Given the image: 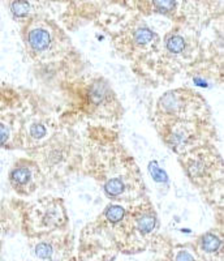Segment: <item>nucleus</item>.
I'll return each instance as SVG.
<instances>
[{
  "mask_svg": "<svg viewBox=\"0 0 224 261\" xmlns=\"http://www.w3.org/2000/svg\"><path fill=\"white\" fill-rule=\"evenodd\" d=\"M185 175L214 209H223V160L216 143L177 155Z\"/></svg>",
  "mask_w": 224,
  "mask_h": 261,
  "instance_id": "6",
  "label": "nucleus"
},
{
  "mask_svg": "<svg viewBox=\"0 0 224 261\" xmlns=\"http://www.w3.org/2000/svg\"><path fill=\"white\" fill-rule=\"evenodd\" d=\"M153 123L163 143L176 155L218 139L207 101L185 86L167 90L156 99Z\"/></svg>",
  "mask_w": 224,
  "mask_h": 261,
  "instance_id": "2",
  "label": "nucleus"
},
{
  "mask_svg": "<svg viewBox=\"0 0 224 261\" xmlns=\"http://www.w3.org/2000/svg\"><path fill=\"white\" fill-rule=\"evenodd\" d=\"M20 212L21 228L27 238L42 237L69 227L67 208L59 197L44 196L25 202Z\"/></svg>",
  "mask_w": 224,
  "mask_h": 261,
  "instance_id": "9",
  "label": "nucleus"
},
{
  "mask_svg": "<svg viewBox=\"0 0 224 261\" xmlns=\"http://www.w3.org/2000/svg\"><path fill=\"white\" fill-rule=\"evenodd\" d=\"M9 184L20 197H32L47 186L43 171L32 157L20 158L9 171Z\"/></svg>",
  "mask_w": 224,
  "mask_h": 261,
  "instance_id": "11",
  "label": "nucleus"
},
{
  "mask_svg": "<svg viewBox=\"0 0 224 261\" xmlns=\"http://www.w3.org/2000/svg\"><path fill=\"white\" fill-rule=\"evenodd\" d=\"M8 7L12 17L18 24H22L36 13H42L34 0H8Z\"/></svg>",
  "mask_w": 224,
  "mask_h": 261,
  "instance_id": "14",
  "label": "nucleus"
},
{
  "mask_svg": "<svg viewBox=\"0 0 224 261\" xmlns=\"http://www.w3.org/2000/svg\"><path fill=\"white\" fill-rule=\"evenodd\" d=\"M195 255L200 260L223 261L224 258V238L223 227H214L204 234L198 235L193 241Z\"/></svg>",
  "mask_w": 224,
  "mask_h": 261,
  "instance_id": "13",
  "label": "nucleus"
},
{
  "mask_svg": "<svg viewBox=\"0 0 224 261\" xmlns=\"http://www.w3.org/2000/svg\"><path fill=\"white\" fill-rule=\"evenodd\" d=\"M62 90L68 97L65 110L59 115L64 124L78 123L118 124L124 109L111 84L100 74H78L63 84Z\"/></svg>",
  "mask_w": 224,
  "mask_h": 261,
  "instance_id": "4",
  "label": "nucleus"
},
{
  "mask_svg": "<svg viewBox=\"0 0 224 261\" xmlns=\"http://www.w3.org/2000/svg\"><path fill=\"white\" fill-rule=\"evenodd\" d=\"M27 154L37 161L47 184L59 183L82 169V137L74 130V125L63 124L50 140Z\"/></svg>",
  "mask_w": 224,
  "mask_h": 261,
  "instance_id": "5",
  "label": "nucleus"
},
{
  "mask_svg": "<svg viewBox=\"0 0 224 261\" xmlns=\"http://www.w3.org/2000/svg\"><path fill=\"white\" fill-rule=\"evenodd\" d=\"M38 94L4 86L0 89V148L24 149L25 128Z\"/></svg>",
  "mask_w": 224,
  "mask_h": 261,
  "instance_id": "8",
  "label": "nucleus"
},
{
  "mask_svg": "<svg viewBox=\"0 0 224 261\" xmlns=\"http://www.w3.org/2000/svg\"><path fill=\"white\" fill-rule=\"evenodd\" d=\"M21 38L34 71L41 80L63 85L83 69L81 54L67 29L47 13H36L21 24Z\"/></svg>",
  "mask_w": 224,
  "mask_h": 261,
  "instance_id": "3",
  "label": "nucleus"
},
{
  "mask_svg": "<svg viewBox=\"0 0 224 261\" xmlns=\"http://www.w3.org/2000/svg\"><path fill=\"white\" fill-rule=\"evenodd\" d=\"M97 6L136 13L158 12L200 24L223 25L220 0H97Z\"/></svg>",
  "mask_w": 224,
  "mask_h": 261,
  "instance_id": "7",
  "label": "nucleus"
},
{
  "mask_svg": "<svg viewBox=\"0 0 224 261\" xmlns=\"http://www.w3.org/2000/svg\"><path fill=\"white\" fill-rule=\"evenodd\" d=\"M167 260H195V249L193 242H186L183 244H168L165 249V255L163 256Z\"/></svg>",
  "mask_w": 224,
  "mask_h": 261,
  "instance_id": "15",
  "label": "nucleus"
},
{
  "mask_svg": "<svg viewBox=\"0 0 224 261\" xmlns=\"http://www.w3.org/2000/svg\"><path fill=\"white\" fill-rule=\"evenodd\" d=\"M33 243V252L41 260H67L72 257L73 239L69 230L51 232L42 237L29 238Z\"/></svg>",
  "mask_w": 224,
  "mask_h": 261,
  "instance_id": "12",
  "label": "nucleus"
},
{
  "mask_svg": "<svg viewBox=\"0 0 224 261\" xmlns=\"http://www.w3.org/2000/svg\"><path fill=\"white\" fill-rule=\"evenodd\" d=\"M42 13L59 21L67 30H73L92 21L97 0H34Z\"/></svg>",
  "mask_w": 224,
  "mask_h": 261,
  "instance_id": "10",
  "label": "nucleus"
},
{
  "mask_svg": "<svg viewBox=\"0 0 224 261\" xmlns=\"http://www.w3.org/2000/svg\"><path fill=\"white\" fill-rule=\"evenodd\" d=\"M150 172H151V175L155 178V180H158V181L167 180V175H165V172L163 171V170L160 169L158 165H156V162L150 163Z\"/></svg>",
  "mask_w": 224,
  "mask_h": 261,
  "instance_id": "16",
  "label": "nucleus"
},
{
  "mask_svg": "<svg viewBox=\"0 0 224 261\" xmlns=\"http://www.w3.org/2000/svg\"><path fill=\"white\" fill-rule=\"evenodd\" d=\"M82 170L111 201L129 205L148 197L138 165L109 125L85 124Z\"/></svg>",
  "mask_w": 224,
  "mask_h": 261,
  "instance_id": "1",
  "label": "nucleus"
}]
</instances>
